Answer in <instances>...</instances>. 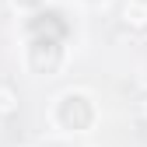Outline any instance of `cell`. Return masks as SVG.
I'll list each match as a JSON object with an SVG mask.
<instances>
[{
  "label": "cell",
  "instance_id": "obj_1",
  "mask_svg": "<svg viewBox=\"0 0 147 147\" xmlns=\"http://www.w3.org/2000/svg\"><path fill=\"white\" fill-rule=\"evenodd\" d=\"M95 102H91L84 91H67V95L56 102V109H53V119H56L60 130L67 133H84L91 130V123H95Z\"/></svg>",
  "mask_w": 147,
  "mask_h": 147
},
{
  "label": "cell",
  "instance_id": "obj_2",
  "mask_svg": "<svg viewBox=\"0 0 147 147\" xmlns=\"http://www.w3.org/2000/svg\"><path fill=\"white\" fill-rule=\"evenodd\" d=\"M63 35L49 32H28V67L35 74H56L63 63Z\"/></svg>",
  "mask_w": 147,
  "mask_h": 147
},
{
  "label": "cell",
  "instance_id": "obj_3",
  "mask_svg": "<svg viewBox=\"0 0 147 147\" xmlns=\"http://www.w3.org/2000/svg\"><path fill=\"white\" fill-rule=\"evenodd\" d=\"M25 32H49V35H63V39H70V35H74V25H70V18L60 7H39L25 21Z\"/></svg>",
  "mask_w": 147,
  "mask_h": 147
},
{
  "label": "cell",
  "instance_id": "obj_4",
  "mask_svg": "<svg viewBox=\"0 0 147 147\" xmlns=\"http://www.w3.org/2000/svg\"><path fill=\"white\" fill-rule=\"evenodd\" d=\"M119 21L130 32H147V0H123Z\"/></svg>",
  "mask_w": 147,
  "mask_h": 147
},
{
  "label": "cell",
  "instance_id": "obj_5",
  "mask_svg": "<svg viewBox=\"0 0 147 147\" xmlns=\"http://www.w3.org/2000/svg\"><path fill=\"white\" fill-rule=\"evenodd\" d=\"M11 109H14V98H11V88H4V84H0V116H7Z\"/></svg>",
  "mask_w": 147,
  "mask_h": 147
},
{
  "label": "cell",
  "instance_id": "obj_6",
  "mask_svg": "<svg viewBox=\"0 0 147 147\" xmlns=\"http://www.w3.org/2000/svg\"><path fill=\"white\" fill-rule=\"evenodd\" d=\"M14 4L21 7V11H39V7H42V0H14Z\"/></svg>",
  "mask_w": 147,
  "mask_h": 147
},
{
  "label": "cell",
  "instance_id": "obj_7",
  "mask_svg": "<svg viewBox=\"0 0 147 147\" xmlns=\"http://www.w3.org/2000/svg\"><path fill=\"white\" fill-rule=\"evenodd\" d=\"M137 116H140V119H144V123H147V95H144V98H140V102H137Z\"/></svg>",
  "mask_w": 147,
  "mask_h": 147
},
{
  "label": "cell",
  "instance_id": "obj_8",
  "mask_svg": "<svg viewBox=\"0 0 147 147\" xmlns=\"http://www.w3.org/2000/svg\"><path fill=\"white\" fill-rule=\"evenodd\" d=\"M91 4H98V0H91Z\"/></svg>",
  "mask_w": 147,
  "mask_h": 147
}]
</instances>
